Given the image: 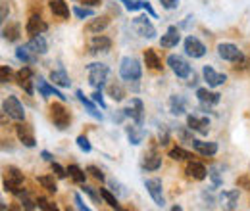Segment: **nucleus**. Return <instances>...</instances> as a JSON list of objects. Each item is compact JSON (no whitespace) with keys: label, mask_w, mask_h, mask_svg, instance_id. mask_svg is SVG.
I'll return each mask as SVG.
<instances>
[{"label":"nucleus","mask_w":250,"mask_h":211,"mask_svg":"<svg viewBox=\"0 0 250 211\" xmlns=\"http://www.w3.org/2000/svg\"><path fill=\"white\" fill-rule=\"evenodd\" d=\"M37 182L44 188V190H48L50 194H56V190H58V184L54 181V177H50V175H42V177H39Z\"/></svg>","instance_id":"c9c22d12"},{"label":"nucleus","mask_w":250,"mask_h":211,"mask_svg":"<svg viewBox=\"0 0 250 211\" xmlns=\"http://www.w3.org/2000/svg\"><path fill=\"white\" fill-rule=\"evenodd\" d=\"M196 98H198V102L202 106L212 108V106H216L219 100H221V94L214 91H208V89H196Z\"/></svg>","instance_id":"412c9836"},{"label":"nucleus","mask_w":250,"mask_h":211,"mask_svg":"<svg viewBox=\"0 0 250 211\" xmlns=\"http://www.w3.org/2000/svg\"><path fill=\"white\" fill-rule=\"evenodd\" d=\"M167 155H169L171 159H175V161H183V159H190V157H192V153H190V152H187L185 148H181V146L171 148Z\"/></svg>","instance_id":"58836bf2"},{"label":"nucleus","mask_w":250,"mask_h":211,"mask_svg":"<svg viewBox=\"0 0 250 211\" xmlns=\"http://www.w3.org/2000/svg\"><path fill=\"white\" fill-rule=\"evenodd\" d=\"M16 79H18V85H20L21 89H25L27 94H33V83H35L37 79H35V73H33V69L29 65H23V67L16 73Z\"/></svg>","instance_id":"f8f14e48"},{"label":"nucleus","mask_w":250,"mask_h":211,"mask_svg":"<svg viewBox=\"0 0 250 211\" xmlns=\"http://www.w3.org/2000/svg\"><path fill=\"white\" fill-rule=\"evenodd\" d=\"M37 204H39V208H41V210H46V211L56 210V206H54V204H50L46 198H37Z\"/></svg>","instance_id":"3c124183"},{"label":"nucleus","mask_w":250,"mask_h":211,"mask_svg":"<svg viewBox=\"0 0 250 211\" xmlns=\"http://www.w3.org/2000/svg\"><path fill=\"white\" fill-rule=\"evenodd\" d=\"M21 184H23V173L18 167H14V165L6 167V171H4V190L20 196L23 192Z\"/></svg>","instance_id":"f03ea898"},{"label":"nucleus","mask_w":250,"mask_h":211,"mask_svg":"<svg viewBox=\"0 0 250 211\" xmlns=\"http://www.w3.org/2000/svg\"><path fill=\"white\" fill-rule=\"evenodd\" d=\"M120 75L124 81H139L143 77V65L137 58L125 56L124 60L120 61Z\"/></svg>","instance_id":"f257e3e1"},{"label":"nucleus","mask_w":250,"mask_h":211,"mask_svg":"<svg viewBox=\"0 0 250 211\" xmlns=\"http://www.w3.org/2000/svg\"><path fill=\"white\" fill-rule=\"evenodd\" d=\"M145 63H146V67H150V69H162V61H160L158 54L152 48L145 50Z\"/></svg>","instance_id":"72a5a7b5"},{"label":"nucleus","mask_w":250,"mask_h":211,"mask_svg":"<svg viewBox=\"0 0 250 211\" xmlns=\"http://www.w3.org/2000/svg\"><path fill=\"white\" fill-rule=\"evenodd\" d=\"M125 117H131L137 125H143L145 121V106L141 98H131V102L127 104V108H124Z\"/></svg>","instance_id":"6e6552de"},{"label":"nucleus","mask_w":250,"mask_h":211,"mask_svg":"<svg viewBox=\"0 0 250 211\" xmlns=\"http://www.w3.org/2000/svg\"><path fill=\"white\" fill-rule=\"evenodd\" d=\"M16 58L20 61H23V65H33V63L37 61V54L31 52V50L27 48V44H25V46H20V48L16 50Z\"/></svg>","instance_id":"c85d7f7f"},{"label":"nucleus","mask_w":250,"mask_h":211,"mask_svg":"<svg viewBox=\"0 0 250 211\" xmlns=\"http://www.w3.org/2000/svg\"><path fill=\"white\" fill-rule=\"evenodd\" d=\"M120 2H124V0H120Z\"/></svg>","instance_id":"bf43d9fd"},{"label":"nucleus","mask_w":250,"mask_h":211,"mask_svg":"<svg viewBox=\"0 0 250 211\" xmlns=\"http://www.w3.org/2000/svg\"><path fill=\"white\" fill-rule=\"evenodd\" d=\"M187 127H190V131H194L198 134H208L210 133V119L202 117V115H196V114H188Z\"/></svg>","instance_id":"ddd939ff"},{"label":"nucleus","mask_w":250,"mask_h":211,"mask_svg":"<svg viewBox=\"0 0 250 211\" xmlns=\"http://www.w3.org/2000/svg\"><path fill=\"white\" fill-rule=\"evenodd\" d=\"M6 14H8V6L6 2H2V21H6Z\"/></svg>","instance_id":"4d7b16f0"},{"label":"nucleus","mask_w":250,"mask_h":211,"mask_svg":"<svg viewBox=\"0 0 250 211\" xmlns=\"http://www.w3.org/2000/svg\"><path fill=\"white\" fill-rule=\"evenodd\" d=\"M108 96H110L114 102H122L125 98V89L120 83H110V85H108Z\"/></svg>","instance_id":"473e14b6"},{"label":"nucleus","mask_w":250,"mask_h":211,"mask_svg":"<svg viewBox=\"0 0 250 211\" xmlns=\"http://www.w3.org/2000/svg\"><path fill=\"white\" fill-rule=\"evenodd\" d=\"M41 155H42V159H46V161H54V157H52L50 152H41Z\"/></svg>","instance_id":"6e6d98bb"},{"label":"nucleus","mask_w":250,"mask_h":211,"mask_svg":"<svg viewBox=\"0 0 250 211\" xmlns=\"http://www.w3.org/2000/svg\"><path fill=\"white\" fill-rule=\"evenodd\" d=\"M20 35H21L20 23H8V27L2 29V37H4V40H8V42L20 40Z\"/></svg>","instance_id":"c756f323"},{"label":"nucleus","mask_w":250,"mask_h":211,"mask_svg":"<svg viewBox=\"0 0 250 211\" xmlns=\"http://www.w3.org/2000/svg\"><path fill=\"white\" fill-rule=\"evenodd\" d=\"M27 48L31 50V52H35L37 56L41 54H46L48 52V42H46V38L42 37V35H37V37H31V40L27 42Z\"/></svg>","instance_id":"b1692460"},{"label":"nucleus","mask_w":250,"mask_h":211,"mask_svg":"<svg viewBox=\"0 0 250 211\" xmlns=\"http://www.w3.org/2000/svg\"><path fill=\"white\" fill-rule=\"evenodd\" d=\"M221 198H225L227 210H235L237 208V200H239V190H223Z\"/></svg>","instance_id":"e433bc0d"},{"label":"nucleus","mask_w":250,"mask_h":211,"mask_svg":"<svg viewBox=\"0 0 250 211\" xmlns=\"http://www.w3.org/2000/svg\"><path fill=\"white\" fill-rule=\"evenodd\" d=\"M83 2H85V4H89V6H98L102 0H83Z\"/></svg>","instance_id":"13d9d810"},{"label":"nucleus","mask_w":250,"mask_h":211,"mask_svg":"<svg viewBox=\"0 0 250 211\" xmlns=\"http://www.w3.org/2000/svg\"><path fill=\"white\" fill-rule=\"evenodd\" d=\"M185 173H187V177L194 179V181H204L208 177V169L200 161H188Z\"/></svg>","instance_id":"5701e85b"},{"label":"nucleus","mask_w":250,"mask_h":211,"mask_svg":"<svg viewBox=\"0 0 250 211\" xmlns=\"http://www.w3.org/2000/svg\"><path fill=\"white\" fill-rule=\"evenodd\" d=\"M87 73H89V85L94 89H102L108 81V75H110V67L106 63H91L87 65Z\"/></svg>","instance_id":"7ed1b4c3"},{"label":"nucleus","mask_w":250,"mask_h":211,"mask_svg":"<svg viewBox=\"0 0 250 211\" xmlns=\"http://www.w3.org/2000/svg\"><path fill=\"white\" fill-rule=\"evenodd\" d=\"M208 177L212 179V184H214V186H221V184H223V179H221V175H219L218 167H210V169H208Z\"/></svg>","instance_id":"79ce46f5"},{"label":"nucleus","mask_w":250,"mask_h":211,"mask_svg":"<svg viewBox=\"0 0 250 211\" xmlns=\"http://www.w3.org/2000/svg\"><path fill=\"white\" fill-rule=\"evenodd\" d=\"M169 112L173 115H183L187 112V100L183 96H179V94L169 96Z\"/></svg>","instance_id":"393cba45"},{"label":"nucleus","mask_w":250,"mask_h":211,"mask_svg":"<svg viewBox=\"0 0 250 211\" xmlns=\"http://www.w3.org/2000/svg\"><path fill=\"white\" fill-rule=\"evenodd\" d=\"M160 165H162V155L160 153L152 150L148 155H145V169L146 171H156V169H160Z\"/></svg>","instance_id":"2f4dec72"},{"label":"nucleus","mask_w":250,"mask_h":211,"mask_svg":"<svg viewBox=\"0 0 250 211\" xmlns=\"http://www.w3.org/2000/svg\"><path fill=\"white\" fill-rule=\"evenodd\" d=\"M190 146L198 152L200 155H204V157H212V155L218 153V144H216V142H204V140L194 138V140L190 142Z\"/></svg>","instance_id":"4be33fe9"},{"label":"nucleus","mask_w":250,"mask_h":211,"mask_svg":"<svg viewBox=\"0 0 250 211\" xmlns=\"http://www.w3.org/2000/svg\"><path fill=\"white\" fill-rule=\"evenodd\" d=\"M167 65H169V69H171L179 79H187L188 75H190V65H188V61L185 60V58H181V56H177V54L167 56Z\"/></svg>","instance_id":"1a4fd4ad"},{"label":"nucleus","mask_w":250,"mask_h":211,"mask_svg":"<svg viewBox=\"0 0 250 211\" xmlns=\"http://www.w3.org/2000/svg\"><path fill=\"white\" fill-rule=\"evenodd\" d=\"M160 4H162L166 10H173V8L179 4V0H160Z\"/></svg>","instance_id":"864d4df0"},{"label":"nucleus","mask_w":250,"mask_h":211,"mask_svg":"<svg viewBox=\"0 0 250 211\" xmlns=\"http://www.w3.org/2000/svg\"><path fill=\"white\" fill-rule=\"evenodd\" d=\"M108 25H110V19L104 16V18H94L93 21H89V23H87V27H85V29L89 31V33H96V35H98V33H102V31L106 29Z\"/></svg>","instance_id":"7c9ffc66"},{"label":"nucleus","mask_w":250,"mask_h":211,"mask_svg":"<svg viewBox=\"0 0 250 211\" xmlns=\"http://www.w3.org/2000/svg\"><path fill=\"white\" fill-rule=\"evenodd\" d=\"M143 125H129V127H125V134H127V140L133 144V146H139L145 138H146V131L145 129H141Z\"/></svg>","instance_id":"aec40b11"},{"label":"nucleus","mask_w":250,"mask_h":211,"mask_svg":"<svg viewBox=\"0 0 250 211\" xmlns=\"http://www.w3.org/2000/svg\"><path fill=\"white\" fill-rule=\"evenodd\" d=\"M77 146L85 152V153H89V152L93 150V146H91V142H89L87 136H77Z\"/></svg>","instance_id":"a18cd8bd"},{"label":"nucleus","mask_w":250,"mask_h":211,"mask_svg":"<svg viewBox=\"0 0 250 211\" xmlns=\"http://www.w3.org/2000/svg\"><path fill=\"white\" fill-rule=\"evenodd\" d=\"M48 4H50V12L56 18H60V19H67L69 18V6L63 0H50Z\"/></svg>","instance_id":"cd10ccee"},{"label":"nucleus","mask_w":250,"mask_h":211,"mask_svg":"<svg viewBox=\"0 0 250 211\" xmlns=\"http://www.w3.org/2000/svg\"><path fill=\"white\" fill-rule=\"evenodd\" d=\"M93 102L94 104H98L102 110H106V102H104V96H102V89H96V91H94Z\"/></svg>","instance_id":"de8ad7c7"},{"label":"nucleus","mask_w":250,"mask_h":211,"mask_svg":"<svg viewBox=\"0 0 250 211\" xmlns=\"http://www.w3.org/2000/svg\"><path fill=\"white\" fill-rule=\"evenodd\" d=\"M100 194H102V200H104L112 210H122V206L118 204V198H116L108 188H100Z\"/></svg>","instance_id":"4c0bfd02"},{"label":"nucleus","mask_w":250,"mask_h":211,"mask_svg":"<svg viewBox=\"0 0 250 211\" xmlns=\"http://www.w3.org/2000/svg\"><path fill=\"white\" fill-rule=\"evenodd\" d=\"M75 96H77V100H79V102H81V104L85 106V110L89 112V115H93L94 119H98V121L104 119L102 112H98V110H96V106H94L93 102H91V100H89V98H87V96L83 94V91H77V92H75Z\"/></svg>","instance_id":"a878e982"},{"label":"nucleus","mask_w":250,"mask_h":211,"mask_svg":"<svg viewBox=\"0 0 250 211\" xmlns=\"http://www.w3.org/2000/svg\"><path fill=\"white\" fill-rule=\"evenodd\" d=\"M179 40H181L179 29L175 25H169L167 31H166V35H162V38H160V46L162 48H173V46L179 44Z\"/></svg>","instance_id":"6ab92c4d"},{"label":"nucleus","mask_w":250,"mask_h":211,"mask_svg":"<svg viewBox=\"0 0 250 211\" xmlns=\"http://www.w3.org/2000/svg\"><path fill=\"white\" fill-rule=\"evenodd\" d=\"M73 14H75L79 19H85V18L94 16V12L91 10V8H81V6H75V8H73Z\"/></svg>","instance_id":"37998d69"},{"label":"nucleus","mask_w":250,"mask_h":211,"mask_svg":"<svg viewBox=\"0 0 250 211\" xmlns=\"http://www.w3.org/2000/svg\"><path fill=\"white\" fill-rule=\"evenodd\" d=\"M145 188L148 190L150 198L154 200L158 208H164L166 206V198H164V188H162V181L160 179H146L145 181Z\"/></svg>","instance_id":"9d476101"},{"label":"nucleus","mask_w":250,"mask_h":211,"mask_svg":"<svg viewBox=\"0 0 250 211\" xmlns=\"http://www.w3.org/2000/svg\"><path fill=\"white\" fill-rule=\"evenodd\" d=\"M81 186H83L81 190H83V192H85V194H87V196H89V198L93 200L94 204H98V202H100L102 194H100V192H96V188H93V186H89V184H81Z\"/></svg>","instance_id":"ea45409f"},{"label":"nucleus","mask_w":250,"mask_h":211,"mask_svg":"<svg viewBox=\"0 0 250 211\" xmlns=\"http://www.w3.org/2000/svg\"><path fill=\"white\" fill-rule=\"evenodd\" d=\"M10 77H12V69H10V65H2V67H0V79H2V83L6 85V83L10 81Z\"/></svg>","instance_id":"09e8293b"},{"label":"nucleus","mask_w":250,"mask_h":211,"mask_svg":"<svg viewBox=\"0 0 250 211\" xmlns=\"http://www.w3.org/2000/svg\"><path fill=\"white\" fill-rule=\"evenodd\" d=\"M35 85H37V91H39V94H41L42 98H48V96H56V98H60L62 102H65V100H67V96H63V92L58 91L54 83L50 85V83H48L46 79H42V77H39V79L35 81Z\"/></svg>","instance_id":"9b49d317"},{"label":"nucleus","mask_w":250,"mask_h":211,"mask_svg":"<svg viewBox=\"0 0 250 211\" xmlns=\"http://www.w3.org/2000/svg\"><path fill=\"white\" fill-rule=\"evenodd\" d=\"M50 81L56 85V87H69L71 85V81H69V75L65 73V69L63 67H58V69H54V71H50Z\"/></svg>","instance_id":"bb28decb"},{"label":"nucleus","mask_w":250,"mask_h":211,"mask_svg":"<svg viewBox=\"0 0 250 211\" xmlns=\"http://www.w3.org/2000/svg\"><path fill=\"white\" fill-rule=\"evenodd\" d=\"M202 77H204V81L208 83V87H219V85H223V83L227 81V75H225V73H218V71H216L214 67H210V65H204Z\"/></svg>","instance_id":"f3484780"},{"label":"nucleus","mask_w":250,"mask_h":211,"mask_svg":"<svg viewBox=\"0 0 250 211\" xmlns=\"http://www.w3.org/2000/svg\"><path fill=\"white\" fill-rule=\"evenodd\" d=\"M67 173H69V177L77 182V184H85L87 173H85V171H83L79 165H69V167H67Z\"/></svg>","instance_id":"f704fd0d"},{"label":"nucleus","mask_w":250,"mask_h":211,"mask_svg":"<svg viewBox=\"0 0 250 211\" xmlns=\"http://www.w3.org/2000/svg\"><path fill=\"white\" fill-rule=\"evenodd\" d=\"M87 173H91V175H93V177L96 179V181H100V182L106 181L104 173H102V171H100V169H98L96 165H89V167H87Z\"/></svg>","instance_id":"49530a36"},{"label":"nucleus","mask_w":250,"mask_h":211,"mask_svg":"<svg viewBox=\"0 0 250 211\" xmlns=\"http://www.w3.org/2000/svg\"><path fill=\"white\" fill-rule=\"evenodd\" d=\"M218 54L221 60L225 61H233V63H239V61H245V54L239 50L237 44L233 42H221L218 44Z\"/></svg>","instance_id":"423d86ee"},{"label":"nucleus","mask_w":250,"mask_h":211,"mask_svg":"<svg viewBox=\"0 0 250 211\" xmlns=\"http://www.w3.org/2000/svg\"><path fill=\"white\" fill-rule=\"evenodd\" d=\"M52 171L56 173L58 179H65V177H67V169H63L60 163H54V161H52Z\"/></svg>","instance_id":"8fccbe9b"},{"label":"nucleus","mask_w":250,"mask_h":211,"mask_svg":"<svg viewBox=\"0 0 250 211\" xmlns=\"http://www.w3.org/2000/svg\"><path fill=\"white\" fill-rule=\"evenodd\" d=\"M131 27H133V31H135L137 35H141V37H145V38H154V37H156V29H154V25L150 23V19H148L146 16L135 18L133 23H131Z\"/></svg>","instance_id":"0eeeda50"},{"label":"nucleus","mask_w":250,"mask_h":211,"mask_svg":"<svg viewBox=\"0 0 250 211\" xmlns=\"http://www.w3.org/2000/svg\"><path fill=\"white\" fill-rule=\"evenodd\" d=\"M188 131H190V127H181V129L177 131V134H179V138H181L183 142H187V144H190V142H192L194 138H192V134H190Z\"/></svg>","instance_id":"c03bdc74"},{"label":"nucleus","mask_w":250,"mask_h":211,"mask_svg":"<svg viewBox=\"0 0 250 211\" xmlns=\"http://www.w3.org/2000/svg\"><path fill=\"white\" fill-rule=\"evenodd\" d=\"M16 134L20 138V142L27 148H35L37 146V140H35V134H33V129L31 125H25V123H20L16 127Z\"/></svg>","instance_id":"dca6fc26"},{"label":"nucleus","mask_w":250,"mask_h":211,"mask_svg":"<svg viewBox=\"0 0 250 211\" xmlns=\"http://www.w3.org/2000/svg\"><path fill=\"white\" fill-rule=\"evenodd\" d=\"M50 117H52V123L56 125V129H67L69 127V123H71V115H69V112L63 108V104L60 102H54L52 106H50Z\"/></svg>","instance_id":"39448f33"},{"label":"nucleus","mask_w":250,"mask_h":211,"mask_svg":"<svg viewBox=\"0 0 250 211\" xmlns=\"http://www.w3.org/2000/svg\"><path fill=\"white\" fill-rule=\"evenodd\" d=\"M73 200H75V206H77V210H81V211H89V210H91L89 206H85V204H83V200H81V196H79V194H75V196H73Z\"/></svg>","instance_id":"603ef678"},{"label":"nucleus","mask_w":250,"mask_h":211,"mask_svg":"<svg viewBox=\"0 0 250 211\" xmlns=\"http://www.w3.org/2000/svg\"><path fill=\"white\" fill-rule=\"evenodd\" d=\"M169 140H171V138H169V131H167L166 127H162V129L158 131V144H160V146H167Z\"/></svg>","instance_id":"a19ab883"},{"label":"nucleus","mask_w":250,"mask_h":211,"mask_svg":"<svg viewBox=\"0 0 250 211\" xmlns=\"http://www.w3.org/2000/svg\"><path fill=\"white\" fill-rule=\"evenodd\" d=\"M185 54L190 56V58H202L206 54V46L202 40H198L196 37L188 35L185 38Z\"/></svg>","instance_id":"4468645a"},{"label":"nucleus","mask_w":250,"mask_h":211,"mask_svg":"<svg viewBox=\"0 0 250 211\" xmlns=\"http://www.w3.org/2000/svg\"><path fill=\"white\" fill-rule=\"evenodd\" d=\"M25 31H27V35H31V37H37V35H42V33H46L48 31V25H46V21L41 18V16H31L29 19H27V25H25Z\"/></svg>","instance_id":"a211bd4d"},{"label":"nucleus","mask_w":250,"mask_h":211,"mask_svg":"<svg viewBox=\"0 0 250 211\" xmlns=\"http://www.w3.org/2000/svg\"><path fill=\"white\" fill-rule=\"evenodd\" d=\"M143 10H146V12H148L152 18H158V14L152 10V6H150V2H148V0H146V2H143Z\"/></svg>","instance_id":"5fc2aeb1"},{"label":"nucleus","mask_w":250,"mask_h":211,"mask_svg":"<svg viewBox=\"0 0 250 211\" xmlns=\"http://www.w3.org/2000/svg\"><path fill=\"white\" fill-rule=\"evenodd\" d=\"M2 112H4V115L12 117L14 121H25V108H23V104H21L16 96L4 98V102H2Z\"/></svg>","instance_id":"20e7f679"},{"label":"nucleus","mask_w":250,"mask_h":211,"mask_svg":"<svg viewBox=\"0 0 250 211\" xmlns=\"http://www.w3.org/2000/svg\"><path fill=\"white\" fill-rule=\"evenodd\" d=\"M89 54H100V52H108L112 48V40L104 35H94L89 40Z\"/></svg>","instance_id":"2eb2a0df"}]
</instances>
